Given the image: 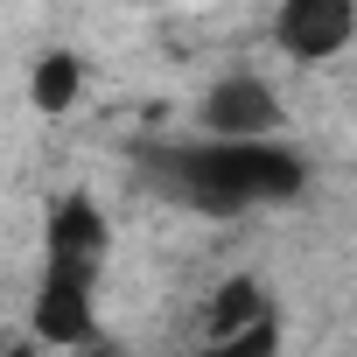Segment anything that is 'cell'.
Returning a JSON list of instances; mask_svg holds the SVG:
<instances>
[{
  "label": "cell",
  "instance_id": "6da1fadb",
  "mask_svg": "<svg viewBox=\"0 0 357 357\" xmlns=\"http://www.w3.org/2000/svg\"><path fill=\"white\" fill-rule=\"evenodd\" d=\"M183 197L204 211H252V204H280L308 183V168L280 147V133L266 140H197L190 154H175Z\"/></svg>",
  "mask_w": 357,
  "mask_h": 357
},
{
  "label": "cell",
  "instance_id": "7a4b0ae2",
  "mask_svg": "<svg viewBox=\"0 0 357 357\" xmlns=\"http://www.w3.org/2000/svg\"><path fill=\"white\" fill-rule=\"evenodd\" d=\"M112 259V225L105 211L84 197V190H63L50 204V225H43V280H70V287H98Z\"/></svg>",
  "mask_w": 357,
  "mask_h": 357
},
{
  "label": "cell",
  "instance_id": "3957f363",
  "mask_svg": "<svg viewBox=\"0 0 357 357\" xmlns=\"http://www.w3.org/2000/svg\"><path fill=\"white\" fill-rule=\"evenodd\" d=\"M197 126H204V140H266V133L287 126V112H280V98H273L266 77H252V70H225V77L204 91Z\"/></svg>",
  "mask_w": 357,
  "mask_h": 357
},
{
  "label": "cell",
  "instance_id": "277c9868",
  "mask_svg": "<svg viewBox=\"0 0 357 357\" xmlns=\"http://www.w3.org/2000/svg\"><path fill=\"white\" fill-rule=\"evenodd\" d=\"M357 36V0H280L273 43L287 63H336Z\"/></svg>",
  "mask_w": 357,
  "mask_h": 357
},
{
  "label": "cell",
  "instance_id": "5b68a950",
  "mask_svg": "<svg viewBox=\"0 0 357 357\" xmlns=\"http://www.w3.org/2000/svg\"><path fill=\"white\" fill-rule=\"evenodd\" d=\"M36 343L50 350H84L98 343V315H91V287H70V280H43L36 287Z\"/></svg>",
  "mask_w": 357,
  "mask_h": 357
},
{
  "label": "cell",
  "instance_id": "8992f818",
  "mask_svg": "<svg viewBox=\"0 0 357 357\" xmlns=\"http://www.w3.org/2000/svg\"><path fill=\"white\" fill-rule=\"evenodd\" d=\"M259 315H273V294H266V280L259 273H231L218 294H211V315H204V343L211 350H225L245 322H259Z\"/></svg>",
  "mask_w": 357,
  "mask_h": 357
},
{
  "label": "cell",
  "instance_id": "52a82bcc",
  "mask_svg": "<svg viewBox=\"0 0 357 357\" xmlns=\"http://www.w3.org/2000/svg\"><path fill=\"white\" fill-rule=\"evenodd\" d=\"M77 98H84V56H77V50L36 56V70H29V105H36L43 119H63V112H77Z\"/></svg>",
  "mask_w": 357,
  "mask_h": 357
},
{
  "label": "cell",
  "instance_id": "ba28073f",
  "mask_svg": "<svg viewBox=\"0 0 357 357\" xmlns=\"http://www.w3.org/2000/svg\"><path fill=\"white\" fill-rule=\"evenodd\" d=\"M273 350H280V322H273V315H259V322H245L218 357H273Z\"/></svg>",
  "mask_w": 357,
  "mask_h": 357
}]
</instances>
